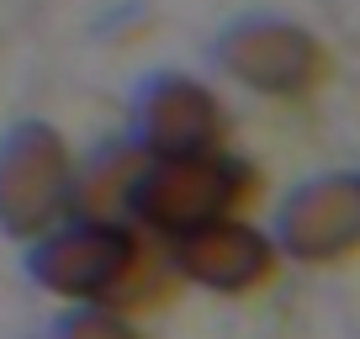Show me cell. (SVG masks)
I'll return each instance as SVG.
<instances>
[{
	"label": "cell",
	"mask_w": 360,
	"mask_h": 339,
	"mask_svg": "<svg viewBox=\"0 0 360 339\" xmlns=\"http://www.w3.org/2000/svg\"><path fill=\"white\" fill-rule=\"evenodd\" d=\"M27 276L64 307H112L133 318L165 307L180 292L165 238L112 217H69L27 244Z\"/></svg>",
	"instance_id": "1"
},
{
	"label": "cell",
	"mask_w": 360,
	"mask_h": 339,
	"mask_svg": "<svg viewBox=\"0 0 360 339\" xmlns=\"http://www.w3.org/2000/svg\"><path fill=\"white\" fill-rule=\"evenodd\" d=\"M259 196H265L259 165L233 154V148L196 154V159H148L133 202V223L165 238V244H175L196 228L249 217L259 207Z\"/></svg>",
	"instance_id": "2"
},
{
	"label": "cell",
	"mask_w": 360,
	"mask_h": 339,
	"mask_svg": "<svg viewBox=\"0 0 360 339\" xmlns=\"http://www.w3.org/2000/svg\"><path fill=\"white\" fill-rule=\"evenodd\" d=\"M79 159L48 122H16L0 138V234L37 244L75 217Z\"/></svg>",
	"instance_id": "3"
},
{
	"label": "cell",
	"mask_w": 360,
	"mask_h": 339,
	"mask_svg": "<svg viewBox=\"0 0 360 339\" xmlns=\"http://www.w3.org/2000/svg\"><path fill=\"white\" fill-rule=\"evenodd\" d=\"M217 69H223L233 85H244L249 96H265V101H313L318 91L334 75V58H328L323 37L307 32L302 22H286V16H244L217 37Z\"/></svg>",
	"instance_id": "4"
},
{
	"label": "cell",
	"mask_w": 360,
	"mask_h": 339,
	"mask_svg": "<svg viewBox=\"0 0 360 339\" xmlns=\"http://www.w3.org/2000/svg\"><path fill=\"white\" fill-rule=\"evenodd\" d=\"M233 138V112L228 101L196 75H148L133 101V143L148 159H196L217 154Z\"/></svg>",
	"instance_id": "5"
},
{
	"label": "cell",
	"mask_w": 360,
	"mask_h": 339,
	"mask_svg": "<svg viewBox=\"0 0 360 339\" xmlns=\"http://www.w3.org/2000/svg\"><path fill=\"white\" fill-rule=\"evenodd\" d=\"M276 238L297 265H349L360 260V170H328L292 186L276 207Z\"/></svg>",
	"instance_id": "6"
},
{
	"label": "cell",
	"mask_w": 360,
	"mask_h": 339,
	"mask_svg": "<svg viewBox=\"0 0 360 339\" xmlns=\"http://www.w3.org/2000/svg\"><path fill=\"white\" fill-rule=\"evenodd\" d=\"M175 255L180 286L212 297H255L281 276L286 249L276 238V228H259L255 217H228V223L196 228V234L169 244Z\"/></svg>",
	"instance_id": "7"
},
{
	"label": "cell",
	"mask_w": 360,
	"mask_h": 339,
	"mask_svg": "<svg viewBox=\"0 0 360 339\" xmlns=\"http://www.w3.org/2000/svg\"><path fill=\"white\" fill-rule=\"evenodd\" d=\"M148 154L122 138V143L96 148L90 159H79L75 175V217H112V223H133V202L143 186Z\"/></svg>",
	"instance_id": "8"
},
{
	"label": "cell",
	"mask_w": 360,
	"mask_h": 339,
	"mask_svg": "<svg viewBox=\"0 0 360 339\" xmlns=\"http://www.w3.org/2000/svg\"><path fill=\"white\" fill-rule=\"evenodd\" d=\"M48 339H148L133 313H112V307H64Z\"/></svg>",
	"instance_id": "9"
}]
</instances>
